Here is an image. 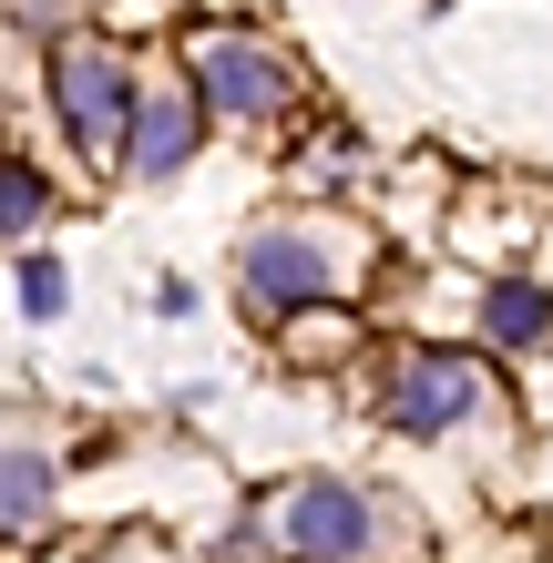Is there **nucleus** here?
I'll return each instance as SVG.
<instances>
[{"label": "nucleus", "instance_id": "1", "mask_svg": "<svg viewBox=\"0 0 553 563\" xmlns=\"http://www.w3.org/2000/svg\"><path fill=\"white\" fill-rule=\"evenodd\" d=\"M134 62L113 42H62L52 52V103H62V134L82 154H123V123H134Z\"/></svg>", "mask_w": 553, "mask_h": 563}, {"label": "nucleus", "instance_id": "2", "mask_svg": "<svg viewBox=\"0 0 553 563\" xmlns=\"http://www.w3.org/2000/svg\"><path fill=\"white\" fill-rule=\"evenodd\" d=\"M287 92H298V73H287V52L267 42H246V31H195V103H215V113H277Z\"/></svg>", "mask_w": 553, "mask_h": 563}, {"label": "nucleus", "instance_id": "3", "mask_svg": "<svg viewBox=\"0 0 553 563\" xmlns=\"http://www.w3.org/2000/svg\"><path fill=\"white\" fill-rule=\"evenodd\" d=\"M462 410H482V369L462 349H410L400 379H389V420L400 430H451Z\"/></svg>", "mask_w": 553, "mask_h": 563}, {"label": "nucleus", "instance_id": "4", "mask_svg": "<svg viewBox=\"0 0 553 563\" xmlns=\"http://www.w3.org/2000/svg\"><path fill=\"white\" fill-rule=\"evenodd\" d=\"M339 277H349V256L329 236H298V225H277V236L246 246V297H256V308H298V297L339 287Z\"/></svg>", "mask_w": 553, "mask_h": 563}, {"label": "nucleus", "instance_id": "5", "mask_svg": "<svg viewBox=\"0 0 553 563\" xmlns=\"http://www.w3.org/2000/svg\"><path fill=\"white\" fill-rule=\"evenodd\" d=\"M287 553L298 563H360L369 553V503L349 482H298V503H287Z\"/></svg>", "mask_w": 553, "mask_h": 563}, {"label": "nucleus", "instance_id": "6", "mask_svg": "<svg viewBox=\"0 0 553 563\" xmlns=\"http://www.w3.org/2000/svg\"><path fill=\"white\" fill-rule=\"evenodd\" d=\"M185 154H195V92H185V82L134 92V123H123V164H134V175H175Z\"/></svg>", "mask_w": 553, "mask_h": 563}, {"label": "nucleus", "instance_id": "7", "mask_svg": "<svg viewBox=\"0 0 553 563\" xmlns=\"http://www.w3.org/2000/svg\"><path fill=\"white\" fill-rule=\"evenodd\" d=\"M42 522H52V461L0 451V533H42Z\"/></svg>", "mask_w": 553, "mask_h": 563}, {"label": "nucleus", "instance_id": "8", "mask_svg": "<svg viewBox=\"0 0 553 563\" xmlns=\"http://www.w3.org/2000/svg\"><path fill=\"white\" fill-rule=\"evenodd\" d=\"M493 339H502V349H543V339H553V297L523 287V277L493 287Z\"/></svg>", "mask_w": 553, "mask_h": 563}, {"label": "nucleus", "instance_id": "9", "mask_svg": "<svg viewBox=\"0 0 553 563\" xmlns=\"http://www.w3.org/2000/svg\"><path fill=\"white\" fill-rule=\"evenodd\" d=\"M52 216V185H42V164H0V236H31V225Z\"/></svg>", "mask_w": 553, "mask_h": 563}, {"label": "nucleus", "instance_id": "10", "mask_svg": "<svg viewBox=\"0 0 553 563\" xmlns=\"http://www.w3.org/2000/svg\"><path fill=\"white\" fill-rule=\"evenodd\" d=\"M21 308H31V318L62 308V267H52V256H31V267H21Z\"/></svg>", "mask_w": 553, "mask_h": 563}]
</instances>
